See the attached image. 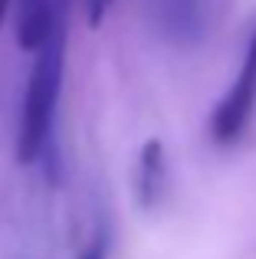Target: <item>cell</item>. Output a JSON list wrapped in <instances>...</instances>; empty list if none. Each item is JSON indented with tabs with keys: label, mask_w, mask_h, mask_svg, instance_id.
<instances>
[{
	"label": "cell",
	"mask_w": 256,
	"mask_h": 259,
	"mask_svg": "<svg viewBox=\"0 0 256 259\" xmlns=\"http://www.w3.org/2000/svg\"><path fill=\"white\" fill-rule=\"evenodd\" d=\"M167 190V164H164V148L158 138L145 141L138 151V167H135V197L145 210L158 207Z\"/></svg>",
	"instance_id": "obj_3"
},
{
	"label": "cell",
	"mask_w": 256,
	"mask_h": 259,
	"mask_svg": "<svg viewBox=\"0 0 256 259\" xmlns=\"http://www.w3.org/2000/svg\"><path fill=\"white\" fill-rule=\"evenodd\" d=\"M109 7H112V0H86V13H89V23H92V26H99Z\"/></svg>",
	"instance_id": "obj_6"
},
{
	"label": "cell",
	"mask_w": 256,
	"mask_h": 259,
	"mask_svg": "<svg viewBox=\"0 0 256 259\" xmlns=\"http://www.w3.org/2000/svg\"><path fill=\"white\" fill-rule=\"evenodd\" d=\"M56 26H59V17H56L53 0H23V13H20V26H17L23 50L36 53Z\"/></svg>",
	"instance_id": "obj_5"
},
{
	"label": "cell",
	"mask_w": 256,
	"mask_h": 259,
	"mask_svg": "<svg viewBox=\"0 0 256 259\" xmlns=\"http://www.w3.org/2000/svg\"><path fill=\"white\" fill-rule=\"evenodd\" d=\"M256 108V30L246 43L243 63H240L237 82L230 85V92L220 99V105L214 108L210 118V138L217 145H233L250 125V115Z\"/></svg>",
	"instance_id": "obj_2"
},
{
	"label": "cell",
	"mask_w": 256,
	"mask_h": 259,
	"mask_svg": "<svg viewBox=\"0 0 256 259\" xmlns=\"http://www.w3.org/2000/svg\"><path fill=\"white\" fill-rule=\"evenodd\" d=\"M161 26L174 43H194L204 36L210 0H161Z\"/></svg>",
	"instance_id": "obj_4"
},
{
	"label": "cell",
	"mask_w": 256,
	"mask_h": 259,
	"mask_svg": "<svg viewBox=\"0 0 256 259\" xmlns=\"http://www.w3.org/2000/svg\"><path fill=\"white\" fill-rule=\"evenodd\" d=\"M63 66H66L63 26H56L50 33V39L36 50V59H33V69H30V82H26V92H23L20 132H17V158L23 164L39 161L46 145H50L59 89H63Z\"/></svg>",
	"instance_id": "obj_1"
},
{
	"label": "cell",
	"mask_w": 256,
	"mask_h": 259,
	"mask_svg": "<svg viewBox=\"0 0 256 259\" xmlns=\"http://www.w3.org/2000/svg\"><path fill=\"white\" fill-rule=\"evenodd\" d=\"M79 259H105V236H102V233H99V236H96V240H92V243H89V249H86V253H82V256H79Z\"/></svg>",
	"instance_id": "obj_7"
},
{
	"label": "cell",
	"mask_w": 256,
	"mask_h": 259,
	"mask_svg": "<svg viewBox=\"0 0 256 259\" xmlns=\"http://www.w3.org/2000/svg\"><path fill=\"white\" fill-rule=\"evenodd\" d=\"M10 4H13V0H0V26H4V20H7V10H10Z\"/></svg>",
	"instance_id": "obj_8"
}]
</instances>
